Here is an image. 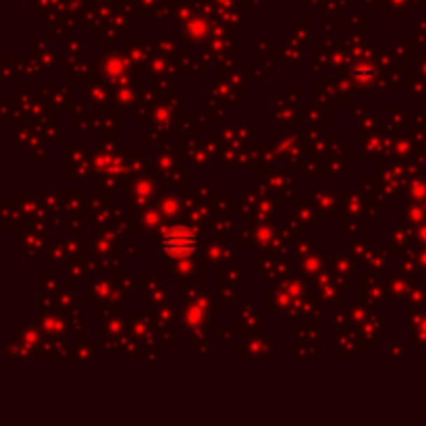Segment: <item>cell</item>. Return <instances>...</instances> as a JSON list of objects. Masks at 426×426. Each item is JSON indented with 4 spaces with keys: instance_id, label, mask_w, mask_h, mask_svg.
<instances>
[{
    "instance_id": "cell-1",
    "label": "cell",
    "mask_w": 426,
    "mask_h": 426,
    "mask_svg": "<svg viewBox=\"0 0 426 426\" xmlns=\"http://www.w3.org/2000/svg\"><path fill=\"white\" fill-rule=\"evenodd\" d=\"M196 237L190 229H173L166 237H164V252H169L171 256H187L194 250Z\"/></svg>"
}]
</instances>
